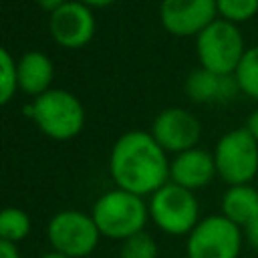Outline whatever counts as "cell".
<instances>
[{"mask_svg":"<svg viewBox=\"0 0 258 258\" xmlns=\"http://www.w3.org/2000/svg\"><path fill=\"white\" fill-rule=\"evenodd\" d=\"M212 153L218 177L228 185L250 183L258 173V141L246 127L224 133Z\"/></svg>","mask_w":258,"mask_h":258,"instance_id":"6","label":"cell"},{"mask_svg":"<svg viewBox=\"0 0 258 258\" xmlns=\"http://www.w3.org/2000/svg\"><path fill=\"white\" fill-rule=\"evenodd\" d=\"M167 151L155 141L151 131H125L117 137L109 153V173L115 187L135 196H151L169 181Z\"/></svg>","mask_w":258,"mask_h":258,"instance_id":"1","label":"cell"},{"mask_svg":"<svg viewBox=\"0 0 258 258\" xmlns=\"http://www.w3.org/2000/svg\"><path fill=\"white\" fill-rule=\"evenodd\" d=\"M18 89L28 97H40L52 89L54 64L42 50H26L18 60Z\"/></svg>","mask_w":258,"mask_h":258,"instance_id":"14","label":"cell"},{"mask_svg":"<svg viewBox=\"0 0 258 258\" xmlns=\"http://www.w3.org/2000/svg\"><path fill=\"white\" fill-rule=\"evenodd\" d=\"M149 220L167 236H187L200 218V204L196 191L167 181L147 202Z\"/></svg>","mask_w":258,"mask_h":258,"instance_id":"5","label":"cell"},{"mask_svg":"<svg viewBox=\"0 0 258 258\" xmlns=\"http://www.w3.org/2000/svg\"><path fill=\"white\" fill-rule=\"evenodd\" d=\"M234 77L240 87V93L258 101V44L250 46L244 52Z\"/></svg>","mask_w":258,"mask_h":258,"instance_id":"17","label":"cell"},{"mask_svg":"<svg viewBox=\"0 0 258 258\" xmlns=\"http://www.w3.org/2000/svg\"><path fill=\"white\" fill-rule=\"evenodd\" d=\"M30 230H32V220L24 210L14 208V206H8L2 210V214H0V240L18 244V242L28 238Z\"/></svg>","mask_w":258,"mask_h":258,"instance_id":"16","label":"cell"},{"mask_svg":"<svg viewBox=\"0 0 258 258\" xmlns=\"http://www.w3.org/2000/svg\"><path fill=\"white\" fill-rule=\"evenodd\" d=\"M91 216L103 238L123 242L145 230L149 208L141 196L113 187L97 198Z\"/></svg>","mask_w":258,"mask_h":258,"instance_id":"2","label":"cell"},{"mask_svg":"<svg viewBox=\"0 0 258 258\" xmlns=\"http://www.w3.org/2000/svg\"><path fill=\"white\" fill-rule=\"evenodd\" d=\"M40 258H69V256H64V254H60V252H54V250H50V252L42 254Z\"/></svg>","mask_w":258,"mask_h":258,"instance_id":"26","label":"cell"},{"mask_svg":"<svg viewBox=\"0 0 258 258\" xmlns=\"http://www.w3.org/2000/svg\"><path fill=\"white\" fill-rule=\"evenodd\" d=\"M183 91L194 103H224L240 91L234 75H216L208 69H194L183 85Z\"/></svg>","mask_w":258,"mask_h":258,"instance_id":"13","label":"cell"},{"mask_svg":"<svg viewBox=\"0 0 258 258\" xmlns=\"http://www.w3.org/2000/svg\"><path fill=\"white\" fill-rule=\"evenodd\" d=\"M218 18L232 24H242L258 14V0H216Z\"/></svg>","mask_w":258,"mask_h":258,"instance_id":"18","label":"cell"},{"mask_svg":"<svg viewBox=\"0 0 258 258\" xmlns=\"http://www.w3.org/2000/svg\"><path fill=\"white\" fill-rule=\"evenodd\" d=\"M46 238L54 252L69 258H85L97 250L101 232L91 214L81 210H60L48 220Z\"/></svg>","mask_w":258,"mask_h":258,"instance_id":"7","label":"cell"},{"mask_svg":"<svg viewBox=\"0 0 258 258\" xmlns=\"http://www.w3.org/2000/svg\"><path fill=\"white\" fill-rule=\"evenodd\" d=\"M0 103L8 105L12 101V97L16 95L18 89V67H16V58L10 54V50L2 48L0 50Z\"/></svg>","mask_w":258,"mask_h":258,"instance_id":"19","label":"cell"},{"mask_svg":"<svg viewBox=\"0 0 258 258\" xmlns=\"http://www.w3.org/2000/svg\"><path fill=\"white\" fill-rule=\"evenodd\" d=\"M216 175L218 171L214 153L204 147H191L187 151H181L169 163V181L191 191L206 187Z\"/></svg>","mask_w":258,"mask_h":258,"instance_id":"12","label":"cell"},{"mask_svg":"<svg viewBox=\"0 0 258 258\" xmlns=\"http://www.w3.org/2000/svg\"><path fill=\"white\" fill-rule=\"evenodd\" d=\"M244 34L238 24L216 18L196 36V54L202 69L216 75H234L244 52Z\"/></svg>","mask_w":258,"mask_h":258,"instance_id":"4","label":"cell"},{"mask_svg":"<svg viewBox=\"0 0 258 258\" xmlns=\"http://www.w3.org/2000/svg\"><path fill=\"white\" fill-rule=\"evenodd\" d=\"M0 258H20L18 244H12V242H6V240H0Z\"/></svg>","mask_w":258,"mask_h":258,"instance_id":"22","label":"cell"},{"mask_svg":"<svg viewBox=\"0 0 258 258\" xmlns=\"http://www.w3.org/2000/svg\"><path fill=\"white\" fill-rule=\"evenodd\" d=\"M244 232L224 214H212L187 234L185 258H238Z\"/></svg>","mask_w":258,"mask_h":258,"instance_id":"8","label":"cell"},{"mask_svg":"<svg viewBox=\"0 0 258 258\" xmlns=\"http://www.w3.org/2000/svg\"><path fill=\"white\" fill-rule=\"evenodd\" d=\"M151 135L167 153H181L198 147L202 137L200 119L183 107H167L159 111L151 123Z\"/></svg>","mask_w":258,"mask_h":258,"instance_id":"10","label":"cell"},{"mask_svg":"<svg viewBox=\"0 0 258 258\" xmlns=\"http://www.w3.org/2000/svg\"><path fill=\"white\" fill-rule=\"evenodd\" d=\"M218 18L216 0H161V26L173 36H198Z\"/></svg>","mask_w":258,"mask_h":258,"instance_id":"11","label":"cell"},{"mask_svg":"<svg viewBox=\"0 0 258 258\" xmlns=\"http://www.w3.org/2000/svg\"><path fill=\"white\" fill-rule=\"evenodd\" d=\"M69 0H36V4L40 6V10L42 12H46L48 16L52 14V12H56L60 6H64Z\"/></svg>","mask_w":258,"mask_h":258,"instance_id":"23","label":"cell"},{"mask_svg":"<svg viewBox=\"0 0 258 258\" xmlns=\"http://www.w3.org/2000/svg\"><path fill=\"white\" fill-rule=\"evenodd\" d=\"M175 258H179V256H175ZM183 258H185V256H183Z\"/></svg>","mask_w":258,"mask_h":258,"instance_id":"27","label":"cell"},{"mask_svg":"<svg viewBox=\"0 0 258 258\" xmlns=\"http://www.w3.org/2000/svg\"><path fill=\"white\" fill-rule=\"evenodd\" d=\"M220 208L230 222L244 228L258 216V189L250 183L230 185L222 196Z\"/></svg>","mask_w":258,"mask_h":258,"instance_id":"15","label":"cell"},{"mask_svg":"<svg viewBox=\"0 0 258 258\" xmlns=\"http://www.w3.org/2000/svg\"><path fill=\"white\" fill-rule=\"evenodd\" d=\"M79 2H83L85 6H89L93 10H99V8H107V6L115 4L117 0H79Z\"/></svg>","mask_w":258,"mask_h":258,"instance_id":"25","label":"cell"},{"mask_svg":"<svg viewBox=\"0 0 258 258\" xmlns=\"http://www.w3.org/2000/svg\"><path fill=\"white\" fill-rule=\"evenodd\" d=\"M36 127L52 141L75 139L85 127V107L81 99L67 89H48L24 107Z\"/></svg>","mask_w":258,"mask_h":258,"instance_id":"3","label":"cell"},{"mask_svg":"<svg viewBox=\"0 0 258 258\" xmlns=\"http://www.w3.org/2000/svg\"><path fill=\"white\" fill-rule=\"evenodd\" d=\"M244 240L252 250H258V216L244 226Z\"/></svg>","mask_w":258,"mask_h":258,"instance_id":"21","label":"cell"},{"mask_svg":"<svg viewBox=\"0 0 258 258\" xmlns=\"http://www.w3.org/2000/svg\"><path fill=\"white\" fill-rule=\"evenodd\" d=\"M157 256H159L157 242L145 230L123 240L119 248V258H157Z\"/></svg>","mask_w":258,"mask_h":258,"instance_id":"20","label":"cell"},{"mask_svg":"<svg viewBox=\"0 0 258 258\" xmlns=\"http://www.w3.org/2000/svg\"><path fill=\"white\" fill-rule=\"evenodd\" d=\"M95 32V10L79 0H69L48 16V34L62 48L79 50L93 40Z\"/></svg>","mask_w":258,"mask_h":258,"instance_id":"9","label":"cell"},{"mask_svg":"<svg viewBox=\"0 0 258 258\" xmlns=\"http://www.w3.org/2000/svg\"><path fill=\"white\" fill-rule=\"evenodd\" d=\"M246 129H248V133L258 141V109H254L250 115H248V119H246V125H244Z\"/></svg>","mask_w":258,"mask_h":258,"instance_id":"24","label":"cell"}]
</instances>
